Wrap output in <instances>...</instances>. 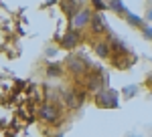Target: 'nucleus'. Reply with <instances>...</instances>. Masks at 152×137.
I'll use <instances>...</instances> for the list:
<instances>
[{
    "label": "nucleus",
    "instance_id": "f257e3e1",
    "mask_svg": "<svg viewBox=\"0 0 152 137\" xmlns=\"http://www.w3.org/2000/svg\"><path fill=\"white\" fill-rule=\"evenodd\" d=\"M97 103L102 107H118V95L112 89H104L97 93Z\"/></svg>",
    "mask_w": 152,
    "mask_h": 137
},
{
    "label": "nucleus",
    "instance_id": "f03ea898",
    "mask_svg": "<svg viewBox=\"0 0 152 137\" xmlns=\"http://www.w3.org/2000/svg\"><path fill=\"white\" fill-rule=\"evenodd\" d=\"M79 40H81L79 28H73V30H69V32L61 38V46H63V48H75V46L79 45Z\"/></svg>",
    "mask_w": 152,
    "mask_h": 137
},
{
    "label": "nucleus",
    "instance_id": "7ed1b4c3",
    "mask_svg": "<svg viewBox=\"0 0 152 137\" xmlns=\"http://www.w3.org/2000/svg\"><path fill=\"white\" fill-rule=\"evenodd\" d=\"M91 18H94V14H91L89 10H85V8L79 10L75 16H73V28H79V30H81L83 26H87V24L91 22Z\"/></svg>",
    "mask_w": 152,
    "mask_h": 137
},
{
    "label": "nucleus",
    "instance_id": "20e7f679",
    "mask_svg": "<svg viewBox=\"0 0 152 137\" xmlns=\"http://www.w3.org/2000/svg\"><path fill=\"white\" fill-rule=\"evenodd\" d=\"M41 117H43L45 121L55 123V121L59 119V109H57V107H53L51 103H47V105H43V107H41Z\"/></svg>",
    "mask_w": 152,
    "mask_h": 137
},
{
    "label": "nucleus",
    "instance_id": "39448f33",
    "mask_svg": "<svg viewBox=\"0 0 152 137\" xmlns=\"http://www.w3.org/2000/svg\"><path fill=\"white\" fill-rule=\"evenodd\" d=\"M89 26H91V30H94L95 34H97V32H104V30H105V20H104V16H102L99 12H95L94 18H91V22H89Z\"/></svg>",
    "mask_w": 152,
    "mask_h": 137
},
{
    "label": "nucleus",
    "instance_id": "423d86ee",
    "mask_svg": "<svg viewBox=\"0 0 152 137\" xmlns=\"http://www.w3.org/2000/svg\"><path fill=\"white\" fill-rule=\"evenodd\" d=\"M107 4H110V10H114L116 14H126L128 12V8L124 6V0H110Z\"/></svg>",
    "mask_w": 152,
    "mask_h": 137
},
{
    "label": "nucleus",
    "instance_id": "0eeeda50",
    "mask_svg": "<svg viewBox=\"0 0 152 137\" xmlns=\"http://www.w3.org/2000/svg\"><path fill=\"white\" fill-rule=\"evenodd\" d=\"M95 53H97L102 58H105V57H110L112 48H110V45H107V43H97V45H95Z\"/></svg>",
    "mask_w": 152,
    "mask_h": 137
},
{
    "label": "nucleus",
    "instance_id": "6e6552de",
    "mask_svg": "<svg viewBox=\"0 0 152 137\" xmlns=\"http://www.w3.org/2000/svg\"><path fill=\"white\" fill-rule=\"evenodd\" d=\"M126 16V20H128V24H132V26H144V22H142V18L138 16V14H134V12H126L124 14Z\"/></svg>",
    "mask_w": 152,
    "mask_h": 137
},
{
    "label": "nucleus",
    "instance_id": "1a4fd4ad",
    "mask_svg": "<svg viewBox=\"0 0 152 137\" xmlns=\"http://www.w3.org/2000/svg\"><path fill=\"white\" fill-rule=\"evenodd\" d=\"M67 67H69L73 73H83V63H81L77 57H71L69 63H67Z\"/></svg>",
    "mask_w": 152,
    "mask_h": 137
},
{
    "label": "nucleus",
    "instance_id": "9d476101",
    "mask_svg": "<svg viewBox=\"0 0 152 137\" xmlns=\"http://www.w3.org/2000/svg\"><path fill=\"white\" fill-rule=\"evenodd\" d=\"M91 4H94V8L97 12H104V10H110V4H105L104 0H91Z\"/></svg>",
    "mask_w": 152,
    "mask_h": 137
},
{
    "label": "nucleus",
    "instance_id": "9b49d317",
    "mask_svg": "<svg viewBox=\"0 0 152 137\" xmlns=\"http://www.w3.org/2000/svg\"><path fill=\"white\" fill-rule=\"evenodd\" d=\"M124 97H134V95H136V93H138V87H136V85H128V87H124Z\"/></svg>",
    "mask_w": 152,
    "mask_h": 137
},
{
    "label": "nucleus",
    "instance_id": "f8f14e48",
    "mask_svg": "<svg viewBox=\"0 0 152 137\" xmlns=\"http://www.w3.org/2000/svg\"><path fill=\"white\" fill-rule=\"evenodd\" d=\"M142 28V36L146 38V40H152V26L150 24H144V26H140Z\"/></svg>",
    "mask_w": 152,
    "mask_h": 137
},
{
    "label": "nucleus",
    "instance_id": "ddd939ff",
    "mask_svg": "<svg viewBox=\"0 0 152 137\" xmlns=\"http://www.w3.org/2000/svg\"><path fill=\"white\" fill-rule=\"evenodd\" d=\"M47 73L51 75V77H57V75H61V67H59V65H51Z\"/></svg>",
    "mask_w": 152,
    "mask_h": 137
},
{
    "label": "nucleus",
    "instance_id": "4468645a",
    "mask_svg": "<svg viewBox=\"0 0 152 137\" xmlns=\"http://www.w3.org/2000/svg\"><path fill=\"white\" fill-rule=\"evenodd\" d=\"M146 20H148V22H152V8L146 12Z\"/></svg>",
    "mask_w": 152,
    "mask_h": 137
},
{
    "label": "nucleus",
    "instance_id": "2eb2a0df",
    "mask_svg": "<svg viewBox=\"0 0 152 137\" xmlns=\"http://www.w3.org/2000/svg\"><path fill=\"white\" fill-rule=\"evenodd\" d=\"M132 137H138V135H132Z\"/></svg>",
    "mask_w": 152,
    "mask_h": 137
},
{
    "label": "nucleus",
    "instance_id": "dca6fc26",
    "mask_svg": "<svg viewBox=\"0 0 152 137\" xmlns=\"http://www.w3.org/2000/svg\"><path fill=\"white\" fill-rule=\"evenodd\" d=\"M150 2H152V0H150Z\"/></svg>",
    "mask_w": 152,
    "mask_h": 137
}]
</instances>
